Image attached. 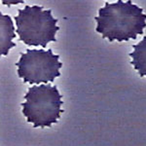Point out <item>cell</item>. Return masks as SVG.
<instances>
[{
    "label": "cell",
    "mask_w": 146,
    "mask_h": 146,
    "mask_svg": "<svg viewBox=\"0 0 146 146\" xmlns=\"http://www.w3.org/2000/svg\"><path fill=\"white\" fill-rule=\"evenodd\" d=\"M142 11L131 1L106 2L105 7L99 9V16L95 18L98 23L96 31L102 34L103 38L107 37L110 42L135 39L137 34L143 33L146 26V15Z\"/></svg>",
    "instance_id": "cell-1"
},
{
    "label": "cell",
    "mask_w": 146,
    "mask_h": 146,
    "mask_svg": "<svg viewBox=\"0 0 146 146\" xmlns=\"http://www.w3.org/2000/svg\"><path fill=\"white\" fill-rule=\"evenodd\" d=\"M56 85L50 84L35 85L29 88V91L24 98L26 102L21 103L22 112L27 117V121L34 123V127H50L52 123H57L60 113L64 111L60 109L64 102Z\"/></svg>",
    "instance_id": "cell-2"
},
{
    "label": "cell",
    "mask_w": 146,
    "mask_h": 146,
    "mask_svg": "<svg viewBox=\"0 0 146 146\" xmlns=\"http://www.w3.org/2000/svg\"><path fill=\"white\" fill-rule=\"evenodd\" d=\"M38 52L23 54L19 61L15 64L18 67L19 77L23 78L24 83L38 84L42 82H53L56 77L60 75L59 70L62 63L58 61L59 56L52 54L51 50L49 54L48 50Z\"/></svg>",
    "instance_id": "cell-3"
},
{
    "label": "cell",
    "mask_w": 146,
    "mask_h": 146,
    "mask_svg": "<svg viewBox=\"0 0 146 146\" xmlns=\"http://www.w3.org/2000/svg\"><path fill=\"white\" fill-rule=\"evenodd\" d=\"M134 51L129 54L133 58L130 63L138 71L141 77L146 76V36L137 44L133 45Z\"/></svg>",
    "instance_id": "cell-4"
}]
</instances>
